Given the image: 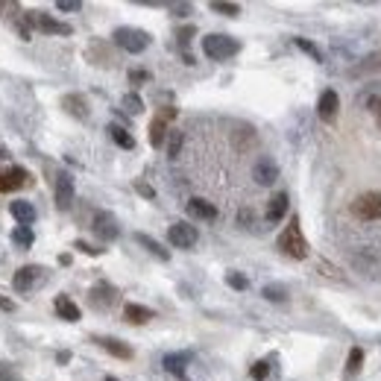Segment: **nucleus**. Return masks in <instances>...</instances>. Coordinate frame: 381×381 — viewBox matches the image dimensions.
Returning a JSON list of instances; mask_svg holds the SVG:
<instances>
[{"instance_id": "a18cd8bd", "label": "nucleus", "mask_w": 381, "mask_h": 381, "mask_svg": "<svg viewBox=\"0 0 381 381\" xmlns=\"http://www.w3.org/2000/svg\"><path fill=\"white\" fill-rule=\"evenodd\" d=\"M0 12H6V3H0Z\"/></svg>"}, {"instance_id": "393cba45", "label": "nucleus", "mask_w": 381, "mask_h": 381, "mask_svg": "<svg viewBox=\"0 0 381 381\" xmlns=\"http://www.w3.org/2000/svg\"><path fill=\"white\" fill-rule=\"evenodd\" d=\"M165 135H167V120L165 118H156L150 124V144L153 147H162L165 144Z\"/></svg>"}, {"instance_id": "4c0bfd02", "label": "nucleus", "mask_w": 381, "mask_h": 381, "mask_svg": "<svg viewBox=\"0 0 381 381\" xmlns=\"http://www.w3.org/2000/svg\"><path fill=\"white\" fill-rule=\"evenodd\" d=\"M0 311H15V302H12V299H3V297H0Z\"/></svg>"}, {"instance_id": "5701e85b", "label": "nucleus", "mask_w": 381, "mask_h": 381, "mask_svg": "<svg viewBox=\"0 0 381 381\" xmlns=\"http://www.w3.org/2000/svg\"><path fill=\"white\" fill-rule=\"evenodd\" d=\"M109 135H112V141H115L118 147H124V150H132V147H135V138H132V135H129L124 127L112 124V127H109Z\"/></svg>"}, {"instance_id": "473e14b6", "label": "nucleus", "mask_w": 381, "mask_h": 381, "mask_svg": "<svg viewBox=\"0 0 381 381\" xmlns=\"http://www.w3.org/2000/svg\"><path fill=\"white\" fill-rule=\"evenodd\" d=\"M226 281H229V285L235 288V290H247V285H250L247 276H241V273H229V276H226Z\"/></svg>"}, {"instance_id": "72a5a7b5", "label": "nucleus", "mask_w": 381, "mask_h": 381, "mask_svg": "<svg viewBox=\"0 0 381 381\" xmlns=\"http://www.w3.org/2000/svg\"><path fill=\"white\" fill-rule=\"evenodd\" d=\"M267 373H270V364H267V361H258V364H252V378H255V381H264V378H267Z\"/></svg>"}, {"instance_id": "37998d69", "label": "nucleus", "mask_w": 381, "mask_h": 381, "mask_svg": "<svg viewBox=\"0 0 381 381\" xmlns=\"http://www.w3.org/2000/svg\"><path fill=\"white\" fill-rule=\"evenodd\" d=\"M0 191H6V179H3V174H0Z\"/></svg>"}, {"instance_id": "bb28decb", "label": "nucleus", "mask_w": 381, "mask_h": 381, "mask_svg": "<svg viewBox=\"0 0 381 381\" xmlns=\"http://www.w3.org/2000/svg\"><path fill=\"white\" fill-rule=\"evenodd\" d=\"M361 364H364V349L361 346H352L349 349V361H346V373H358L361 370Z\"/></svg>"}, {"instance_id": "7ed1b4c3", "label": "nucleus", "mask_w": 381, "mask_h": 381, "mask_svg": "<svg viewBox=\"0 0 381 381\" xmlns=\"http://www.w3.org/2000/svg\"><path fill=\"white\" fill-rule=\"evenodd\" d=\"M115 44L127 53H144L150 47V32L138 27H118L115 30Z\"/></svg>"}, {"instance_id": "a211bd4d", "label": "nucleus", "mask_w": 381, "mask_h": 381, "mask_svg": "<svg viewBox=\"0 0 381 381\" xmlns=\"http://www.w3.org/2000/svg\"><path fill=\"white\" fill-rule=\"evenodd\" d=\"M188 214L196 217V220H214V217H217V208H214L212 203L200 200V196H194V200L188 203Z\"/></svg>"}, {"instance_id": "f704fd0d", "label": "nucleus", "mask_w": 381, "mask_h": 381, "mask_svg": "<svg viewBox=\"0 0 381 381\" xmlns=\"http://www.w3.org/2000/svg\"><path fill=\"white\" fill-rule=\"evenodd\" d=\"M56 9H59V12H80L82 3H80V0H59Z\"/></svg>"}, {"instance_id": "4be33fe9", "label": "nucleus", "mask_w": 381, "mask_h": 381, "mask_svg": "<svg viewBox=\"0 0 381 381\" xmlns=\"http://www.w3.org/2000/svg\"><path fill=\"white\" fill-rule=\"evenodd\" d=\"M381 71V53H373V56H366L361 65H355L349 71V77H366V73H375Z\"/></svg>"}, {"instance_id": "79ce46f5", "label": "nucleus", "mask_w": 381, "mask_h": 381, "mask_svg": "<svg viewBox=\"0 0 381 381\" xmlns=\"http://www.w3.org/2000/svg\"><path fill=\"white\" fill-rule=\"evenodd\" d=\"M141 80H147V73L144 71H132V82H141Z\"/></svg>"}, {"instance_id": "412c9836", "label": "nucleus", "mask_w": 381, "mask_h": 381, "mask_svg": "<svg viewBox=\"0 0 381 381\" xmlns=\"http://www.w3.org/2000/svg\"><path fill=\"white\" fill-rule=\"evenodd\" d=\"M3 179H6V191H18L30 185V174L24 167H9V174Z\"/></svg>"}, {"instance_id": "a878e982", "label": "nucleus", "mask_w": 381, "mask_h": 381, "mask_svg": "<svg viewBox=\"0 0 381 381\" xmlns=\"http://www.w3.org/2000/svg\"><path fill=\"white\" fill-rule=\"evenodd\" d=\"M12 241H15L21 250L32 247V229H30V226H18L15 232H12Z\"/></svg>"}, {"instance_id": "58836bf2", "label": "nucleus", "mask_w": 381, "mask_h": 381, "mask_svg": "<svg viewBox=\"0 0 381 381\" xmlns=\"http://www.w3.org/2000/svg\"><path fill=\"white\" fill-rule=\"evenodd\" d=\"M191 35H194V30H191V27H188V30H182V32H179V44H188Z\"/></svg>"}, {"instance_id": "9d476101", "label": "nucleus", "mask_w": 381, "mask_h": 381, "mask_svg": "<svg viewBox=\"0 0 381 381\" xmlns=\"http://www.w3.org/2000/svg\"><path fill=\"white\" fill-rule=\"evenodd\" d=\"M252 176H255L258 185H273V182L279 179V165L270 156H261L252 167Z\"/></svg>"}, {"instance_id": "f257e3e1", "label": "nucleus", "mask_w": 381, "mask_h": 381, "mask_svg": "<svg viewBox=\"0 0 381 381\" xmlns=\"http://www.w3.org/2000/svg\"><path fill=\"white\" fill-rule=\"evenodd\" d=\"M241 50V41L232 39L226 32H208L203 39V53L208 59H214V62H223V59H232Z\"/></svg>"}, {"instance_id": "1a4fd4ad", "label": "nucleus", "mask_w": 381, "mask_h": 381, "mask_svg": "<svg viewBox=\"0 0 381 381\" xmlns=\"http://www.w3.org/2000/svg\"><path fill=\"white\" fill-rule=\"evenodd\" d=\"M53 196H56V205L68 212L71 203H73V179L68 174H56L53 179Z\"/></svg>"}, {"instance_id": "2eb2a0df", "label": "nucleus", "mask_w": 381, "mask_h": 381, "mask_svg": "<svg viewBox=\"0 0 381 381\" xmlns=\"http://www.w3.org/2000/svg\"><path fill=\"white\" fill-rule=\"evenodd\" d=\"M97 343H100L109 355H115V358H120V361H129L132 358V346H127V343L118 340V337H97Z\"/></svg>"}, {"instance_id": "ddd939ff", "label": "nucleus", "mask_w": 381, "mask_h": 381, "mask_svg": "<svg viewBox=\"0 0 381 381\" xmlns=\"http://www.w3.org/2000/svg\"><path fill=\"white\" fill-rule=\"evenodd\" d=\"M62 109H65L68 115H73V118L89 120V100H85V97H80V94H65V97H62Z\"/></svg>"}, {"instance_id": "c03bdc74", "label": "nucleus", "mask_w": 381, "mask_h": 381, "mask_svg": "<svg viewBox=\"0 0 381 381\" xmlns=\"http://www.w3.org/2000/svg\"><path fill=\"white\" fill-rule=\"evenodd\" d=\"M6 156H9V153H6V150H3V147H0V158H6Z\"/></svg>"}, {"instance_id": "f8f14e48", "label": "nucleus", "mask_w": 381, "mask_h": 381, "mask_svg": "<svg viewBox=\"0 0 381 381\" xmlns=\"http://www.w3.org/2000/svg\"><path fill=\"white\" fill-rule=\"evenodd\" d=\"M118 299V290L109 285V281H100V285L91 288V305L94 308H109V305H115Z\"/></svg>"}, {"instance_id": "aec40b11", "label": "nucleus", "mask_w": 381, "mask_h": 381, "mask_svg": "<svg viewBox=\"0 0 381 381\" xmlns=\"http://www.w3.org/2000/svg\"><path fill=\"white\" fill-rule=\"evenodd\" d=\"M124 317L129 319V323H135V326H144V323H150V319H153V311H150V308H144V305L129 302L127 308H124Z\"/></svg>"}, {"instance_id": "c756f323", "label": "nucleus", "mask_w": 381, "mask_h": 381, "mask_svg": "<svg viewBox=\"0 0 381 381\" xmlns=\"http://www.w3.org/2000/svg\"><path fill=\"white\" fill-rule=\"evenodd\" d=\"M264 297H267L270 302H285V299H288V290L279 288V285H267V288H264Z\"/></svg>"}, {"instance_id": "9b49d317", "label": "nucleus", "mask_w": 381, "mask_h": 381, "mask_svg": "<svg viewBox=\"0 0 381 381\" xmlns=\"http://www.w3.org/2000/svg\"><path fill=\"white\" fill-rule=\"evenodd\" d=\"M337 109H340V97L335 91H323L319 94V103H317V115L323 120H335L337 118Z\"/></svg>"}, {"instance_id": "2f4dec72", "label": "nucleus", "mask_w": 381, "mask_h": 381, "mask_svg": "<svg viewBox=\"0 0 381 381\" xmlns=\"http://www.w3.org/2000/svg\"><path fill=\"white\" fill-rule=\"evenodd\" d=\"M124 106L129 109V112H132V115H138V112H144V100H141V97H138V94H127V97H124Z\"/></svg>"}, {"instance_id": "dca6fc26", "label": "nucleus", "mask_w": 381, "mask_h": 381, "mask_svg": "<svg viewBox=\"0 0 381 381\" xmlns=\"http://www.w3.org/2000/svg\"><path fill=\"white\" fill-rule=\"evenodd\" d=\"M9 212H12V217L18 220V226H30L32 220H35V208H32V203H27V200L9 203Z\"/></svg>"}, {"instance_id": "f03ea898", "label": "nucleus", "mask_w": 381, "mask_h": 381, "mask_svg": "<svg viewBox=\"0 0 381 381\" xmlns=\"http://www.w3.org/2000/svg\"><path fill=\"white\" fill-rule=\"evenodd\" d=\"M279 250L285 255H290V258H297V261L308 258V241H305L302 229H299V217H293L290 226L279 235Z\"/></svg>"}, {"instance_id": "49530a36", "label": "nucleus", "mask_w": 381, "mask_h": 381, "mask_svg": "<svg viewBox=\"0 0 381 381\" xmlns=\"http://www.w3.org/2000/svg\"><path fill=\"white\" fill-rule=\"evenodd\" d=\"M106 381H118V378H112V375H109V378H106Z\"/></svg>"}, {"instance_id": "b1692460", "label": "nucleus", "mask_w": 381, "mask_h": 381, "mask_svg": "<svg viewBox=\"0 0 381 381\" xmlns=\"http://www.w3.org/2000/svg\"><path fill=\"white\" fill-rule=\"evenodd\" d=\"M191 361V355H167L165 358V366L170 373H176L179 378H185V364Z\"/></svg>"}, {"instance_id": "f3484780", "label": "nucleus", "mask_w": 381, "mask_h": 381, "mask_svg": "<svg viewBox=\"0 0 381 381\" xmlns=\"http://www.w3.org/2000/svg\"><path fill=\"white\" fill-rule=\"evenodd\" d=\"M53 308H56V314L62 319H68V323H77V319H80V305L73 302L71 297H65V293H62V297H56Z\"/></svg>"}, {"instance_id": "20e7f679", "label": "nucleus", "mask_w": 381, "mask_h": 381, "mask_svg": "<svg viewBox=\"0 0 381 381\" xmlns=\"http://www.w3.org/2000/svg\"><path fill=\"white\" fill-rule=\"evenodd\" d=\"M352 212H355V217H361V220H378L381 217V191H370V194L355 196Z\"/></svg>"}, {"instance_id": "39448f33", "label": "nucleus", "mask_w": 381, "mask_h": 381, "mask_svg": "<svg viewBox=\"0 0 381 381\" xmlns=\"http://www.w3.org/2000/svg\"><path fill=\"white\" fill-rule=\"evenodd\" d=\"M167 241L174 243L176 250H191V247H196V241H200V232L191 223H174L167 229Z\"/></svg>"}, {"instance_id": "c85d7f7f", "label": "nucleus", "mask_w": 381, "mask_h": 381, "mask_svg": "<svg viewBox=\"0 0 381 381\" xmlns=\"http://www.w3.org/2000/svg\"><path fill=\"white\" fill-rule=\"evenodd\" d=\"M182 141H185V138H182V132H179V129H170V144H167V156H170V158L179 156Z\"/></svg>"}, {"instance_id": "c9c22d12", "label": "nucleus", "mask_w": 381, "mask_h": 381, "mask_svg": "<svg viewBox=\"0 0 381 381\" xmlns=\"http://www.w3.org/2000/svg\"><path fill=\"white\" fill-rule=\"evenodd\" d=\"M170 12H174V15H191V6L188 3H174Z\"/></svg>"}, {"instance_id": "cd10ccee", "label": "nucleus", "mask_w": 381, "mask_h": 381, "mask_svg": "<svg viewBox=\"0 0 381 381\" xmlns=\"http://www.w3.org/2000/svg\"><path fill=\"white\" fill-rule=\"evenodd\" d=\"M212 12H220V15L235 18V15H241V6H238V3H226V0H214V3H212Z\"/></svg>"}, {"instance_id": "7c9ffc66", "label": "nucleus", "mask_w": 381, "mask_h": 381, "mask_svg": "<svg viewBox=\"0 0 381 381\" xmlns=\"http://www.w3.org/2000/svg\"><path fill=\"white\" fill-rule=\"evenodd\" d=\"M293 41H297V47H299V50H305V53H308V56L314 59V62H323V53H319V50H317V47H314L308 39H293Z\"/></svg>"}, {"instance_id": "6ab92c4d", "label": "nucleus", "mask_w": 381, "mask_h": 381, "mask_svg": "<svg viewBox=\"0 0 381 381\" xmlns=\"http://www.w3.org/2000/svg\"><path fill=\"white\" fill-rule=\"evenodd\" d=\"M135 241H138L141 247H144L147 252H150V255H156L158 261H167V258H170V252L162 247V243H158L156 238H150V235H144V232H138V235H135Z\"/></svg>"}, {"instance_id": "ea45409f", "label": "nucleus", "mask_w": 381, "mask_h": 381, "mask_svg": "<svg viewBox=\"0 0 381 381\" xmlns=\"http://www.w3.org/2000/svg\"><path fill=\"white\" fill-rule=\"evenodd\" d=\"M9 378H12V370L6 364H0V381H9Z\"/></svg>"}, {"instance_id": "423d86ee", "label": "nucleus", "mask_w": 381, "mask_h": 381, "mask_svg": "<svg viewBox=\"0 0 381 381\" xmlns=\"http://www.w3.org/2000/svg\"><path fill=\"white\" fill-rule=\"evenodd\" d=\"M41 281H44V270H41V267H32V264L21 267L18 273L12 276V285H15L18 293H30L32 288H39Z\"/></svg>"}, {"instance_id": "4468645a", "label": "nucleus", "mask_w": 381, "mask_h": 381, "mask_svg": "<svg viewBox=\"0 0 381 381\" xmlns=\"http://www.w3.org/2000/svg\"><path fill=\"white\" fill-rule=\"evenodd\" d=\"M288 205H290V203H288V194H285V191H279V194L273 196V200L267 203V214H264V217H267V223H279V220L288 214Z\"/></svg>"}, {"instance_id": "6e6552de", "label": "nucleus", "mask_w": 381, "mask_h": 381, "mask_svg": "<svg viewBox=\"0 0 381 381\" xmlns=\"http://www.w3.org/2000/svg\"><path fill=\"white\" fill-rule=\"evenodd\" d=\"M91 229H94V235H97V238H103V241H115V238L120 235L118 220H115L112 214H109V212H97V214H94Z\"/></svg>"}, {"instance_id": "a19ab883", "label": "nucleus", "mask_w": 381, "mask_h": 381, "mask_svg": "<svg viewBox=\"0 0 381 381\" xmlns=\"http://www.w3.org/2000/svg\"><path fill=\"white\" fill-rule=\"evenodd\" d=\"M138 194H144V196H150V200H153V188H147V185H141V182H138Z\"/></svg>"}, {"instance_id": "e433bc0d", "label": "nucleus", "mask_w": 381, "mask_h": 381, "mask_svg": "<svg viewBox=\"0 0 381 381\" xmlns=\"http://www.w3.org/2000/svg\"><path fill=\"white\" fill-rule=\"evenodd\" d=\"M77 250L89 252V255H100V250H94V247H89V243H82V241H77Z\"/></svg>"}, {"instance_id": "0eeeda50", "label": "nucleus", "mask_w": 381, "mask_h": 381, "mask_svg": "<svg viewBox=\"0 0 381 381\" xmlns=\"http://www.w3.org/2000/svg\"><path fill=\"white\" fill-rule=\"evenodd\" d=\"M30 24H32L35 30L47 32V35H71V32H73L68 24L56 21L53 15H47V12H30Z\"/></svg>"}]
</instances>
